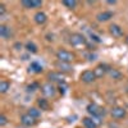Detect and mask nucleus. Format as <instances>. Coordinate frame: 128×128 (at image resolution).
<instances>
[{
    "label": "nucleus",
    "mask_w": 128,
    "mask_h": 128,
    "mask_svg": "<svg viewBox=\"0 0 128 128\" xmlns=\"http://www.w3.org/2000/svg\"><path fill=\"white\" fill-rule=\"evenodd\" d=\"M41 92L45 98H54L55 94H56V88L51 82H48V83L41 86Z\"/></svg>",
    "instance_id": "nucleus-2"
},
{
    "label": "nucleus",
    "mask_w": 128,
    "mask_h": 128,
    "mask_svg": "<svg viewBox=\"0 0 128 128\" xmlns=\"http://www.w3.org/2000/svg\"><path fill=\"white\" fill-rule=\"evenodd\" d=\"M110 115L113 116L114 119H123L124 116L127 115V112H126V109L124 108H122V106H114V108L112 109V112H110Z\"/></svg>",
    "instance_id": "nucleus-5"
},
{
    "label": "nucleus",
    "mask_w": 128,
    "mask_h": 128,
    "mask_svg": "<svg viewBox=\"0 0 128 128\" xmlns=\"http://www.w3.org/2000/svg\"><path fill=\"white\" fill-rule=\"evenodd\" d=\"M28 72H32V73H41L42 72V66L38 64L37 62H32L28 67Z\"/></svg>",
    "instance_id": "nucleus-16"
},
{
    "label": "nucleus",
    "mask_w": 128,
    "mask_h": 128,
    "mask_svg": "<svg viewBox=\"0 0 128 128\" xmlns=\"http://www.w3.org/2000/svg\"><path fill=\"white\" fill-rule=\"evenodd\" d=\"M81 80H82V82H84V83H92V82L96 80V76H95L94 70L87 69V70H84V72L81 73Z\"/></svg>",
    "instance_id": "nucleus-7"
},
{
    "label": "nucleus",
    "mask_w": 128,
    "mask_h": 128,
    "mask_svg": "<svg viewBox=\"0 0 128 128\" xmlns=\"http://www.w3.org/2000/svg\"><path fill=\"white\" fill-rule=\"evenodd\" d=\"M9 88H10V82H8V81H5V80L0 81V92L5 94Z\"/></svg>",
    "instance_id": "nucleus-19"
},
{
    "label": "nucleus",
    "mask_w": 128,
    "mask_h": 128,
    "mask_svg": "<svg viewBox=\"0 0 128 128\" xmlns=\"http://www.w3.org/2000/svg\"><path fill=\"white\" fill-rule=\"evenodd\" d=\"M38 87V84L37 83H32L28 86V91H36V88Z\"/></svg>",
    "instance_id": "nucleus-27"
},
{
    "label": "nucleus",
    "mask_w": 128,
    "mask_h": 128,
    "mask_svg": "<svg viewBox=\"0 0 128 128\" xmlns=\"http://www.w3.org/2000/svg\"><path fill=\"white\" fill-rule=\"evenodd\" d=\"M126 42H127V45H128V36L126 37Z\"/></svg>",
    "instance_id": "nucleus-29"
},
{
    "label": "nucleus",
    "mask_w": 128,
    "mask_h": 128,
    "mask_svg": "<svg viewBox=\"0 0 128 128\" xmlns=\"http://www.w3.org/2000/svg\"><path fill=\"white\" fill-rule=\"evenodd\" d=\"M48 78L50 82H58V83H64V80H66L62 72H50L48 74Z\"/></svg>",
    "instance_id": "nucleus-6"
},
{
    "label": "nucleus",
    "mask_w": 128,
    "mask_h": 128,
    "mask_svg": "<svg viewBox=\"0 0 128 128\" xmlns=\"http://www.w3.org/2000/svg\"><path fill=\"white\" fill-rule=\"evenodd\" d=\"M20 123H22L24 127H32V126L36 124V119L32 115H30L28 113H26V114H23L22 116H20Z\"/></svg>",
    "instance_id": "nucleus-8"
},
{
    "label": "nucleus",
    "mask_w": 128,
    "mask_h": 128,
    "mask_svg": "<svg viewBox=\"0 0 128 128\" xmlns=\"http://www.w3.org/2000/svg\"><path fill=\"white\" fill-rule=\"evenodd\" d=\"M34 19H35V22L37 24H44V23H46V20H48V16L44 12H37L35 14Z\"/></svg>",
    "instance_id": "nucleus-14"
},
{
    "label": "nucleus",
    "mask_w": 128,
    "mask_h": 128,
    "mask_svg": "<svg viewBox=\"0 0 128 128\" xmlns=\"http://www.w3.org/2000/svg\"><path fill=\"white\" fill-rule=\"evenodd\" d=\"M56 58L59 62H66V63H70L73 59H74V55L72 54L70 51L68 50H64V49H60L56 51Z\"/></svg>",
    "instance_id": "nucleus-4"
},
{
    "label": "nucleus",
    "mask_w": 128,
    "mask_h": 128,
    "mask_svg": "<svg viewBox=\"0 0 128 128\" xmlns=\"http://www.w3.org/2000/svg\"><path fill=\"white\" fill-rule=\"evenodd\" d=\"M67 88H68V86H67L66 83H59V91H60L62 94L66 92V90H67Z\"/></svg>",
    "instance_id": "nucleus-25"
},
{
    "label": "nucleus",
    "mask_w": 128,
    "mask_h": 128,
    "mask_svg": "<svg viewBox=\"0 0 128 128\" xmlns=\"http://www.w3.org/2000/svg\"><path fill=\"white\" fill-rule=\"evenodd\" d=\"M109 73H110V76L113 77V78H120V73L116 70V69H109Z\"/></svg>",
    "instance_id": "nucleus-23"
},
{
    "label": "nucleus",
    "mask_w": 128,
    "mask_h": 128,
    "mask_svg": "<svg viewBox=\"0 0 128 128\" xmlns=\"http://www.w3.org/2000/svg\"><path fill=\"white\" fill-rule=\"evenodd\" d=\"M69 42H70L72 46L80 48V46H84V45H86V38H84V36L81 35V34H73L70 36Z\"/></svg>",
    "instance_id": "nucleus-3"
},
{
    "label": "nucleus",
    "mask_w": 128,
    "mask_h": 128,
    "mask_svg": "<svg viewBox=\"0 0 128 128\" xmlns=\"http://www.w3.org/2000/svg\"><path fill=\"white\" fill-rule=\"evenodd\" d=\"M55 67L56 69H59V72H72V66H70V63H66V62H56L55 64Z\"/></svg>",
    "instance_id": "nucleus-11"
},
{
    "label": "nucleus",
    "mask_w": 128,
    "mask_h": 128,
    "mask_svg": "<svg viewBox=\"0 0 128 128\" xmlns=\"http://www.w3.org/2000/svg\"><path fill=\"white\" fill-rule=\"evenodd\" d=\"M109 32H110V35L113 37H116V38H119V37L123 36V28L119 24H112L109 27Z\"/></svg>",
    "instance_id": "nucleus-10"
},
{
    "label": "nucleus",
    "mask_w": 128,
    "mask_h": 128,
    "mask_svg": "<svg viewBox=\"0 0 128 128\" xmlns=\"http://www.w3.org/2000/svg\"><path fill=\"white\" fill-rule=\"evenodd\" d=\"M10 35H12L10 27H8L5 24H0V36H2L3 38H5V40H8L10 37Z\"/></svg>",
    "instance_id": "nucleus-15"
},
{
    "label": "nucleus",
    "mask_w": 128,
    "mask_h": 128,
    "mask_svg": "<svg viewBox=\"0 0 128 128\" xmlns=\"http://www.w3.org/2000/svg\"><path fill=\"white\" fill-rule=\"evenodd\" d=\"M116 2H112V0H109V2H108V4H115Z\"/></svg>",
    "instance_id": "nucleus-28"
},
{
    "label": "nucleus",
    "mask_w": 128,
    "mask_h": 128,
    "mask_svg": "<svg viewBox=\"0 0 128 128\" xmlns=\"http://www.w3.org/2000/svg\"><path fill=\"white\" fill-rule=\"evenodd\" d=\"M87 112L91 116H98V118H101V116L105 115V109L99 106L98 104H88L87 105Z\"/></svg>",
    "instance_id": "nucleus-1"
},
{
    "label": "nucleus",
    "mask_w": 128,
    "mask_h": 128,
    "mask_svg": "<svg viewBox=\"0 0 128 128\" xmlns=\"http://www.w3.org/2000/svg\"><path fill=\"white\" fill-rule=\"evenodd\" d=\"M82 124H83L84 128H96L98 127V124L94 122V119L88 118V116H84V118L82 119Z\"/></svg>",
    "instance_id": "nucleus-17"
},
{
    "label": "nucleus",
    "mask_w": 128,
    "mask_h": 128,
    "mask_svg": "<svg viewBox=\"0 0 128 128\" xmlns=\"http://www.w3.org/2000/svg\"><path fill=\"white\" fill-rule=\"evenodd\" d=\"M6 123H8V118H6L4 114H2V115H0V127L6 126Z\"/></svg>",
    "instance_id": "nucleus-24"
},
{
    "label": "nucleus",
    "mask_w": 128,
    "mask_h": 128,
    "mask_svg": "<svg viewBox=\"0 0 128 128\" xmlns=\"http://www.w3.org/2000/svg\"><path fill=\"white\" fill-rule=\"evenodd\" d=\"M28 114L32 115L35 119H37V118H40V116H41V110L37 109V108H30L28 109Z\"/></svg>",
    "instance_id": "nucleus-21"
},
{
    "label": "nucleus",
    "mask_w": 128,
    "mask_h": 128,
    "mask_svg": "<svg viewBox=\"0 0 128 128\" xmlns=\"http://www.w3.org/2000/svg\"><path fill=\"white\" fill-rule=\"evenodd\" d=\"M63 5L67 6L68 9H76L77 2L76 0H63Z\"/></svg>",
    "instance_id": "nucleus-20"
},
{
    "label": "nucleus",
    "mask_w": 128,
    "mask_h": 128,
    "mask_svg": "<svg viewBox=\"0 0 128 128\" xmlns=\"http://www.w3.org/2000/svg\"><path fill=\"white\" fill-rule=\"evenodd\" d=\"M106 72H109V69H106V67L102 66V64H100V66H98V67L94 69V73H95L96 78H101V77H104L105 74H106Z\"/></svg>",
    "instance_id": "nucleus-13"
},
{
    "label": "nucleus",
    "mask_w": 128,
    "mask_h": 128,
    "mask_svg": "<svg viewBox=\"0 0 128 128\" xmlns=\"http://www.w3.org/2000/svg\"><path fill=\"white\" fill-rule=\"evenodd\" d=\"M110 18H113V12H109V10L101 12L96 16V19H98L99 22H106V20H109Z\"/></svg>",
    "instance_id": "nucleus-12"
},
{
    "label": "nucleus",
    "mask_w": 128,
    "mask_h": 128,
    "mask_svg": "<svg viewBox=\"0 0 128 128\" xmlns=\"http://www.w3.org/2000/svg\"><path fill=\"white\" fill-rule=\"evenodd\" d=\"M26 49H27L28 52H32V54H36L37 52V46L34 44V42H31V41H28L26 44Z\"/></svg>",
    "instance_id": "nucleus-22"
},
{
    "label": "nucleus",
    "mask_w": 128,
    "mask_h": 128,
    "mask_svg": "<svg viewBox=\"0 0 128 128\" xmlns=\"http://www.w3.org/2000/svg\"><path fill=\"white\" fill-rule=\"evenodd\" d=\"M20 4L27 9H35V8H41L42 6L41 0H23Z\"/></svg>",
    "instance_id": "nucleus-9"
},
{
    "label": "nucleus",
    "mask_w": 128,
    "mask_h": 128,
    "mask_svg": "<svg viewBox=\"0 0 128 128\" xmlns=\"http://www.w3.org/2000/svg\"><path fill=\"white\" fill-rule=\"evenodd\" d=\"M6 12V9H5V5L4 4H0V17H3Z\"/></svg>",
    "instance_id": "nucleus-26"
},
{
    "label": "nucleus",
    "mask_w": 128,
    "mask_h": 128,
    "mask_svg": "<svg viewBox=\"0 0 128 128\" xmlns=\"http://www.w3.org/2000/svg\"><path fill=\"white\" fill-rule=\"evenodd\" d=\"M37 104H38V108H40V110H49V108H50V104H49V101L45 99V98H40L38 100H37Z\"/></svg>",
    "instance_id": "nucleus-18"
}]
</instances>
